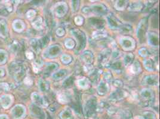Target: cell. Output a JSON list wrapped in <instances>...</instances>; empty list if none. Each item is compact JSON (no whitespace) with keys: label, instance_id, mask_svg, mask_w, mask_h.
<instances>
[{"label":"cell","instance_id":"30bf717a","mask_svg":"<svg viewBox=\"0 0 160 119\" xmlns=\"http://www.w3.org/2000/svg\"><path fill=\"white\" fill-rule=\"evenodd\" d=\"M55 13L58 17H62L68 11V7L65 2H58L55 6Z\"/></svg>","mask_w":160,"mask_h":119},{"label":"cell","instance_id":"9c48e42d","mask_svg":"<svg viewBox=\"0 0 160 119\" xmlns=\"http://www.w3.org/2000/svg\"><path fill=\"white\" fill-rule=\"evenodd\" d=\"M26 113V109L22 105H17L11 110V114L15 119H22Z\"/></svg>","mask_w":160,"mask_h":119},{"label":"cell","instance_id":"11a10c76","mask_svg":"<svg viewBox=\"0 0 160 119\" xmlns=\"http://www.w3.org/2000/svg\"><path fill=\"white\" fill-rule=\"evenodd\" d=\"M0 87L1 89H4V90H5V91H8L10 90V86L8 85V83H1L0 84Z\"/></svg>","mask_w":160,"mask_h":119},{"label":"cell","instance_id":"f35d334b","mask_svg":"<svg viewBox=\"0 0 160 119\" xmlns=\"http://www.w3.org/2000/svg\"><path fill=\"white\" fill-rule=\"evenodd\" d=\"M131 70L133 73H138L142 70V68L140 66V64L139 62L136 61L134 63L131 65Z\"/></svg>","mask_w":160,"mask_h":119},{"label":"cell","instance_id":"74e56055","mask_svg":"<svg viewBox=\"0 0 160 119\" xmlns=\"http://www.w3.org/2000/svg\"><path fill=\"white\" fill-rule=\"evenodd\" d=\"M134 55L133 54H127L126 55H125L124 57V63L126 66H128L129 65H130L132 63V62H133L134 60Z\"/></svg>","mask_w":160,"mask_h":119},{"label":"cell","instance_id":"484cf974","mask_svg":"<svg viewBox=\"0 0 160 119\" xmlns=\"http://www.w3.org/2000/svg\"><path fill=\"white\" fill-rule=\"evenodd\" d=\"M58 67H59V66L57 65V64L55 63H48L46 66V67L44 70V73L46 74L49 75L53 71L56 70Z\"/></svg>","mask_w":160,"mask_h":119},{"label":"cell","instance_id":"7bdbcfd3","mask_svg":"<svg viewBox=\"0 0 160 119\" xmlns=\"http://www.w3.org/2000/svg\"><path fill=\"white\" fill-rule=\"evenodd\" d=\"M73 83V78L72 76H69L67 79H65L63 82V86L65 87H72Z\"/></svg>","mask_w":160,"mask_h":119},{"label":"cell","instance_id":"2e32d148","mask_svg":"<svg viewBox=\"0 0 160 119\" xmlns=\"http://www.w3.org/2000/svg\"><path fill=\"white\" fill-rule=\"evenodd\" d=\"M144 85L149 86H157L158 85V77L157 75H149L144 79Z\"/></svg>","mask_w":160,"mask_h":119},{"label":"cell","instance_id":"ffe728a7","mask_svg":"<svg viewBox=\"0 0 160 119\" xmlns=\"http://www.w3.org/2000/svg\"><path fill=\"white\" fill-rule=\"evenodd\" d=\"M12 2L6 3V5L0 8V15L1 16H7L13 11V7L12 6Z\"/></svg>","mask_w":160,"mask_h":119},{"label":"cell","instance_id":"f5cc1de1","mask_svg":"<svg viewBox=\"0 0 160 119\" xmlns=\"http://www.w3.org/2000/svg\"><path fill=\"white\" fill-rule=\"evenodd\" d=\"M120 51L118 49H115L112 51V53H111V57L113 58L116 59L120 56Z\"/></svg>","mask_w":160,"mask_h":119},{"label":"cell","instance_id":"ab89813d","mask_svg":"<svg viewBox=\"0 0 160 119\" xmlns=\"http://www.w3.org/2000/svg\"><path fill=\"white\" fill-rule=\"evenodd\" d=\"M8 54L6 51L0 49V64H3L7 62Z\"/></svg>","mask_w":160,"mask_h":119},{"label":"cell","instance_id":"d4e9b609","mask_svg":"<svg viewBox=\"0 0 160 119\" xmlns=\"http://www.w3.org/2000/svg\"><path fill=\"white\" fill-rule=\"evenodd\" d=\"M30 45L32 49L36 53H39L42 48L40 40L38 39H33L31 40L30 42Z\"/></svg>","mask_w":160,"mask_h":119},{"label":"cell","instance_id":"91938a15","mask_svg":"<svg viewBox=\"0 0 160 119\" xmlns=\"http://www.w3.org/2000/svg\"><path fill=\"white\" fill-rule=\"evenodd\" d=\"M82 11L83 13H85V14H88V13H90L89 7H85L84 8H83V9L82 10Z\"/></svg>","mask_w":160,"mask_h":119},{"label":"cell","instance_id":"836d02e7","mask_svg":"<svg viewBox=\"0 0 160 119\" xmlns=\"http://www.w3.org/2000/svg\"><path fill=\"white\" fill-rule=\"evenodd\" d=\"M142 8H143V6L142 3L139 2H135L131 3L130 5L128 10L131 11H139Z\"/></svg>","mask_w":160,"mask_h":119},{"label":"cell","instance_id":"277c9868","mask_svg":"<svg viewBox=\"0 0 160 119\" xmlns=\"http://www.w3.org/2000/svg\"><path fill=\"white\" fill-rule=\"evenodd\" d=\"M97 101L96 98H91L89 99L86 102L84 108V112L86 115L88 117H90L93 115L97 108Z\"/></svg>","mask_w":160,"mask_h":119},{"label":"cell","instance_id":"7c38bea8","mask_svg":"<svg viewBox=\"0 0 160 119\" xmlns=\"http://www.w3.org/2000/svg\"><path fill=\"white\" fill-rule=\"evenodd\" d=\"M107 20L109 27L112 29H120L122 24L120 20L112 14H109L107 16Z\"/></svg>","mask_w":160,"mask_h":119},{"label":"cell","instance_id":"c3c4849f","mask_svg":"<svg viewBox=\"0 0 160 119\" xmlns=\"http://www.w3.org/2000/svg\"><path fill=\"white\" fill-rule=\"evenodd\" d=\"M113 85L115 87L117 88H121L123 86V82L120 80H115L113 82Z\"/></svg>","mask_w":160,"mask_h":119},{"label":"cell","instance_id":"f546056e","mask_svg":"<svg viewBox=\"0 0 160 119\" xmlns=\"http://www.w3.org/2000/svg\"><path fill=\"white\" fill-rule=\"evenodd\" d=\"M111 68L112 70L117 73H120L123 69L122 64L120 61H115L111 64Z\"/></svg>","mask_w":160,"mask_h":119},{"label":"cell","instance_id":"b9f144b4","mask_svg":"<svg viewBox=\"0 0 160 119\" xmlns=\"http://www.w3.org/2000/svg\"><path fill=\"white\" fill-rule=\"evenodd\" d=\"M121 32L123 33H129L132 31V28L129 24H122L120 28Z\"/></svg>","mask_w":160,"mask_h":119},{"label":"cell","instance_id":"ac0fdd59","mask_svg":"<svg viewBox=\"0 0 160 119\" xmlns=\"http://www.w3.org/2000/svg\"><path fill=\"white\" fill-rule=\"evenodd\" d=\"M148 42L151 46L157 47L158 45V35L155 32H149L148 33Z\"/></svg>","mask_w":160,"mask_h":119},{"label":"cell","instance_id":"8d00e7d4","mask_svg":"<svg viewBox=\"0 0 160 119\" xmlns=\"http://www.w3.org/2000/svg\"><path fill=\"white\" fill-rule=\"evenodd\" d=\"M127 2V1H117L115 4V8L118 10H123L126 7Z\"/></svg>","mask_w":160,"mask_h":119},{"label":"cell","instance_id":"cb8c5ba5","mask_svg":"<svg viewBox=\"0 0 160 119\" xmlns=\"http://www.w3.org/2000/svg\"><path fill=\"white\" fill-rule=\"evenodd\" d=\"M66 75H67V70L64 69H62L54 73L53 74V78L54 80L58 81L64 79Z\"/></svg>","mask_w":160,"mask_h":119},{"label":"cell","instance_id":"4dcf8cb0","mask_svg":"<svg viewBox=\"0 0 160 119\" xmlns=\"http://www.w3.org/2000/svg\"><path fill=\"white\" fill-rule=\"evenodd\" d=\"M144 67L146 70L149 71H152L154 70L155 69V62L152 59H146L144 62Z\"/></svg>","mask_w":160,"mask_h":119},{"label":"cell","instance_id":"d6986e66","mask_svg":"<svg viewBox=\"0 0 160 119\" xmlns=\"http://www.w3.org/2000/svg\"><path fill=\"white\" fill-rule=\"evenodd\" d=\"M81 58L82 61L84 62L87 64H91L93 61L94 57L91 52L89 51H86L82 54Z\"/></svg>","mask_w":160,"mask_h":119},{"label":"cell","instance_id":"83f0119b","mask_svg":"<svg viewBox=\"0 0 160 119\" xmlns=\"http://www.w3.org/2000/svg\"><path fill=\"white\" fill-rule=\"evenodd\" d=\"M90 78L91 80V82H93L94 84L97 82L99 76H100V71L99 70L93 69L92 71L89 73Z\"/></svg>","mask_w":160,"mask_h":119},{"label":"cell","instance_id":"44dd1931","mask_svg":"<svg viewBox=\"0 0 160 119\" xmlns=\"http://www.w3.org/2000/svg\"><path fill=\"white\" fill-rule=\"evenodd\" d=\"M13 28L16 32H22L25 28V24L22 20L17 19L13 23Z\"/></svg>","mask_w":160,"mask_h":119},{"label":"cell","instance_id":"9f6ffc18","mask_svg":"<svg viewBox=\"0 0 160 119\" xmlns=\"http://www.w3.org/2000/svg\"><path fill=\"white\" fill-rule=\"evenodd\" d=\"M104 78L106 81H109L112 79V75L109 72H105L104 74Z\"/></svg>","mask_w":160,"mask_h":119},{"label":"cell","instance_id":"6da1fadb","mask_svg":"<svg viewBox=\"0 0 160 119\" xmlns=\"http://www.w3.org/2000/svg\"><path fill=\"white\" fill-rule=\"evenodd\" d=\"M73 36L77 42L76 50L80 51L86 47V37L84 33L78 29H74L71 31Z\"/></svg>","mask_w":160,"mask_h":119},{"label":"cell","instance_id":"ee69618b","mask_svg":"<svg viewBox=\"0 0 160 119\" xmlns=\"http://www.w3.org/2000/svg\"><path fill=\"white\" fill-rule=\"evenodd\" d=\"M62 62L63 63L65 64H68L72 62V57L71 56L68 54H64L62 56Z\"/></svg>","mask_w":160,"mask_h":119},{"label":"cell","instance_id":"5b68a950","mask_svg":"<svg viewBox=\"0 0 160 119\" xmlns=\"http://www.w3.org/2000/svg\"><path fill=\"white\" fill-rule=\"evenodd\" d=\"M62 53V48L59 45H51L44 52V57L53 58L59 56Z\"/></svg>","mask_w":160,"mask_h":119},{"label":"cell","instance_id":"52a82bcc","mask_svg":"<svg viewBox=\"0 0 160 119\" xmlns=\"http://www.w3.org/2000/svg\"><path fill=\"white\" fill-rule=\"evenodd\" d=\"M120 44L125 51H130L135 48L136 43L131 38L126 36L120 40Z\"/></svg>","mask_w":160,"mask_h":119},{"label":"cell","instance_id":"94428289","mask_svg":"<svg viewBox=\"0 0 160 119\" xmlns=\"http://www.w3.org/2000/svg\"><path fill=\"white\" fill-rule=\"evenodd\" d=\"M5 74V71L2 68L0 67V78L4 76Z\"/></svg>","mask_w":160,"mask_h":119},{"label":"cell","instance_id":"4316f807","mask_svg":"<svg viewBox=\"0 0 160 119\" xmlns=\"http://www.w3.org/2000/svg\"><path fill=\"white\" fill-rule=\"evenodd\" d=\"M90 22L91 25L99 29H102V27L104 26V21L100 19L93 18L90 20Z\"/></svg>","mask_w":160,"mask_h":119},{"label":"cell","instance_id":"1f68e13d","mask_svg":"<svg viewBox=\"0 0 160 119\" xmlns=\"http://www.w3.org/2000/svg\"><path fill=\"white\" fill-rule=\"evenodd\" d=\"M39 89L42 92H47L49 89V83L45 80L40 79L38 81Z\"/></svg>","mask_w":160,"mask_h":119},{"label":"cell","instance_id":"4fadbf2b","mask_svg":"<svg viewBox=\"0 0 160 119\" xmlns=\"http://www.w3.org/2000/svg\"><path fill=\"white\" fill-rule=\"evenodd\" d=\"M111 53L109 49H105L100 53L99 57V62L101 66H104L107 64L110 57H111Z\"/></svg>","mask_w":160,"mask_h":119},{"label":"cell","instance_id":"7dc6e473","mask_svg":"<svg viewBox=\"0 0 160 119\" xmlns=\"http://www.w3.org/2000/svg\"><path fill=\"white\" fill-rule=\"evenodd\" d=\"M139 55L141 56V57H147V56H148V54H149V51H148V49H147L146 48H141L140 49H139Z\"/></svg>","mask_w":160,"mask_h":119},{"label":"cell","instance_id":"f6af8a7d","mask_svg":"<svg viewBox=\"0 0 160 119\" xmlns=\"http://www.w3.org/2000/svg\"><path fill=\"white\" fill-rule=\"evenodd\" d=\"M64 45H65L66 47L71 49L74 47V46H75V42L72 39L68 38V39H66L65 40Z\"/></svg>","mask_w":160,"mask_h":119},{"label":"cell","instance_id":"5bb4252c","mask_svg":"<svg viewBox=\"0 0 160 119\" xmlns=\"http://www.w3.org/2000/svg\"><path fill=\"white\" fill-rule=\"evenodd\" d=\"M90 8V13H95L98 15H103L107 11V8L103 4H95L91 6Z\"/></svg>","mask_w":160,"mask_h":119},{"label":"cell","instance_id":"60d3db41","mask_svg":"<svg viewBox=\"0 0 160 119\" xmlns=\"http://www.w3.org/2000/svg\"><path fill=\"white\" fill-rule=\"evenodd\" d=\"M70 98L65 94H61L58 96V101L62 104H66L69 101Z\"/></svg>","mask_w":160,"mask_h":119},{"label":"cell","instance_id":"6f0895ef","mask_svg":"<svg viewBox=\"0 0 160 119\" xmlns=\"http://www.w3.org/2000/svg\"><path fill=\"white\" fill-rule=\"evenodd\" d=\"M64 28H59L57 31H56V33L58 36H62L63 35H64Z\"/></svg>","mask_w":160,"mask_h":119},{"label":"cell","instance_id":"680465c9","mask_svg":"<svg viewBox=\"0 0 160 119\" xmlns=\"http://www.w3.org/2000/svg\"><path fill=\"white\" fill-rule=\"evenodd\" d=\"M26 57L27 58H28L29 60H32L34 58L33 54L32 53L31 51H28L26 53Z\"/></svg>","mask_w":160,"mask_h":119},{"label":"cell","instance_id":"d590c367","mask_svg":"<svg viewBox=\"0 0 160 119\" xmlns=\"http://www.w3.org/2000/svg\"><path fill=\"white\" fill-rule=\"evenodd\" d=\"M77 85L81 88L86 89L87 87H88V86L90 85V81L88 79H87L86 78H83L78 80Z\"/></svg>","mask_w":160,"mask_h":119},{"label":"cell","instance_id":"db71d44e","mask_svg":"<svg viewBox=\"0 0 160 119\" xmlns=\"http://www.w3.org/2000/svg\"><path fill=\"white\" fill-rule=\"evenodd\" d=\"M24 83L26 85H32L33 83V80L30 77H26L24 79Z\"/></svg>","mask_w":160,"mask_h":119},{"label":"cell","instance_id":"f1b7e54d","mask_svg":"<svg viewBox=\"0 0 160 119\" xmlns=\"http://www.w3.org/2000/svg\"><path fill=\"white\" fill-rule=\"evenodd\" d=\"M119 119H133V116L131 111L124 110L118 112Z\"/></svg>","mask_w":160,"mask_h":119},{"label":"cell","instance_id":"bcb514c9","mask_svg":"<svg viewBox=\"0 0 160 119\" xmlns=\"http://www.w3.org/2000/svg\"><path fill=\"white\" fill-rule=\"evenodd\" d=\"M80 6V1H72V11L74 12L77 11Z\"/></svg>","mask_w":160,"mask_h":119},{"label":"cell","instance_id":"7402d4cb","mask_svg":"<svg viewBox=\"0 0 160 119\" xmlns=\"http://www.w3.org/2000/svg\"><path fill=\"white\" fill-rule=\"evenodd\" d=\"M107 37V33L103 29H99L93 33L92 38L94 40H100Z\"/></svg>","mask_w":160,"mask_h":119},{"label":"cell","instance_id":"8992f818","mask_svg":"<svg viewBox=\"0 0 160 119\" xmlns=\"http://www.w3.org/2000/svg\"><path fill=\"white\" fill-rule=\"evenodd\" d=\"M148 29V20L146 18L143 19L141 20L139 24L137 31V35L141 42L144 41L145 38V34L147 31Z\"/></svg>","mask_w":160,"mask_h":119},{"label":"cell","instance_id":"9a60e30c","mask_svg":"<svg viewBox=\"0 0 160 119\" xmlns=\"http://www.w3.org/2000/svg\"><path fill=\"white\" fill-rule=\"evenodd\" d=\"M13 102V97L11 95H3L0 98V103L4 108H8Z\"/></svg>","mask_w":160,"mask_h":119},{"label":"cell","instance_id":"816d5d0a","mask_svg":"<svg viewBox=\"0 0 160 119\" xmlns=\"http://www.w3.org/2000/svg\"><path fill=\"white\" fill-rule=\"evenodd\" d=\"M83 21H84V19L81 16H77L75 19V22L78 25H81L83 23Z\"/></svg>","mask_w":160,"mask_h":119},{"label":"cell","instance_id":"e575fe53","mask_svg":"<svg viewBox=\"0 0 160 119\" xmlns=\"http://www.w3.org/2000/svg\"><path fill=\"white\" fill-rule=\"evenodd\" d=\"M60 117L62 119H72V111L69 108H66L64 111H62L60 114Z\"/></svg>","mask_w":160,"mask_h":119},{"label":"cell","instance_id":"d6a6232c","mask_svg":"<svg viewBox=\"0 0 160 119\" xmlns=\"http://www.w3.org/2000/svg\"><path fill=\"white\" fill-rule=\"evenodd\" d=\"M32 26L33 27L37 29L40 30L42 28V19L41 17L38 16L37 17L33 22H32Z\"/></svg>","mask_w":160,"mask_h":119},{"label":"cell","instance_id":"603a6c76","mask_svg":"<svg viewBox=\"0 0 160 119\" xmlns=\"http://www.w3.org/2000/svg\"><path fill=\"white\" fill-rule=\"evenodd\" d=\"M8 33V27L6 22L4 20L0 21V36L6 38Z\"/></svg>","mask_w":160,"mask_h":119},{"label":"cell","instance_id":"ba28073f","mask_svg":"<svg viewBox=\"0 0 160 119\" xmlns=\"http://www.w3.org/2000/svg\"><path fill=\"white\" fill-rule=\"evenodd\" d=\"M127 95L128 93L126 91L121 89H118L110 95V100L113 102H117L125 98Z\"/></svg>","mask_w":160,"mask_h":119},{"label":"cell","instance_id":"3957f363","mask_svg":"<svg viewBox=\"0 0 160 119\" xmlns=\"http://www.w3.org/2000/svg\"><path fill=\"white\" fill-rule=\"evenodd\" d=\"M142 98L140 103L143 106H149L152 104L154 99V94L149 89H144L140 92Z\"/></svg>","mask_w":160,"mask_h":119},{"label":"cell","instance_id":"681fc988","mask_svg":"<svg viewBox=\"0 0 160 119\" xmlns=\"http://www.w3.org/2000/svg\"><path fill=\"white\" fill-rule=\"evenodd\" d=\"M40 42H41L42 47L47 46V45L48 44V42H49V38H48V36L43 37L42 38V40H40Z\"/></svg>","mask_w":160,"mask_h":119},{"label":"cell","instance_id":"f907efd6","mask_svg":"<svg viewBox=\"0 0 160 119\" xmlns=\"http://www.w3.org/2000/svg\"><path fill=\"white\" fill-rule=\"evenodd\" d=\"M36 15V13H35V10H29L26 14V17L28 19H32L34 16H35Z\"/></svg>","mask_w":160,"mask_h":119},{"label":"cell","instance_id":"7a4b0ae2","mask_svg":"<svg viewBox=\"0 0 160 119\" xmlns=\"http://www.w3.org/2000/svg\"><path fill=\"white\" fill-rule=\"evenodd\" d=\"M10 71L15 79L20 80L24 76L27 69L24 64L13 63L10 65Z\"/></svg>","mask_w":160,"mask_h":119},{"label":"cell","instance_id":"e0dca14e","mask_svg":"<svg viewBox=\"0 0 160 119\" xmlns=\"http://www.w3.org/2000/svg\"><path fill=\"white\" fill-rule=\"evenodd\" d=\"M109 90V86L108 83L105 81H101L98 85L97 87V91L98 94L100 95H104L106 94Z\"/></svg>","mask_w":160,"mask_h":119},{"label":"cell","instance_id":"8fae6325","mask_svg":"<svg viewBox=\"0 0 160 119\" xmlns=\"http://www.w3.org/2000/svg\"><path fill=\"white\" fill-rule=\"evenodd\" d=\"M33 103L38 107H46L47 106V103L45 101L44 98L37 92H33L31 95Z\"/></svg>","mask_w":160,"mask_h":119},{"label":"cell","instance_id":"6125c7cd","mask_svg":"<svg viewBox=\"0 0 160 119\" xmlns=\"http://www.w3.org/2000/svg\"><path fill=\"white\" fill-rule=\"evenodd\" d=\"M0 119H9V118H8L7 116L2 114V115L0 116Z\"/></svg>","mask_w":160,"mask_h":119}]
</instances>
